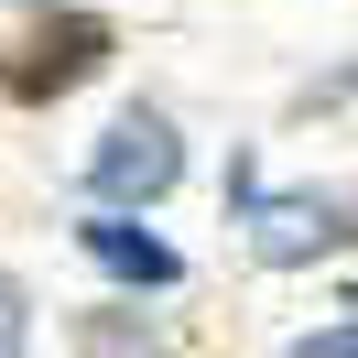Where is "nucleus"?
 <instances>
[{
    "label": "nucleus",
    "instance_id": "nucleus-6",
    "mask_svg": "<svg viewBox=\"0 0 358 358\" xmlns=\"http://www.w3.org/2000/svg\"><path fill=\"white\" fill-rule=\"evenodd\" d=\"M11 348H22V293L0 282V358H11Z\"/></svg>",
    "mask_w": 358,
    "mask_h": 358
},
{
    "label": "nucleus",
    "instance_id": "nucleus-3",
    "mask_svg": "<svg viewBox=\"0 0 358 358\" xmlns=\"http://www.w3.org/2000/svg\"><path fill=\"white\" fill-rule=\"evenodd\" d=\"M348 239V196H250V250L261 261H315Z\"/></svg>",
    "mask_w": 358,
    "mask_h": 358
},
{
    "label": "nucleus",
    "instance_id": "nucleus-1",
    "mask_svg": "<svg viewBox=\"0 0 358 358\" xmlns=\"http://www.w3.org/2000/svg\"><path fill=\"white\" fill-rule=\"evenodd\" d=\"M174 174H185V141H174V120H152V109H131L87 152V196L98 206H152V196H174Z\"/></svg>",
    "mask_w": 358,
    "mask_h": 358
},
{
    "label": "nucleus",
    "instance_id": "nucleus-4",
    "mask_svg": "<svg viewBox=\"0 0 358 358\" xmlns=\"http://www.w3.org/2000/svg\"><path fill=\"white\" fill-rule=\"evenodd\" d=\"M76 239H87L98 261L120 271V282H141V293H163V282H174V271H185L174 250H163L152 228H131V217H87V228H76Z\"/></svg>",
    "mask_w": 358,
    "mask_h": 358
},
{
    "label": "nucleus",
    "instance_id": "nucleus-2",
    "mask_svg": "<svg viewBox=\"0 0 358 358\" xmlns=\"http://www.w3.org/2000/svg\"><path fill=\"white\" fill-rule=\"evenodd\" d=\"M98 66H109V22H87V11H66V22H44V33H22V44H11V66H0V87L22 98V109H44V98L87 87Z\"/></svg>",
    "mask_w": 358,
    "mask_h": 358
},
{
    "label": "nucleus",
    "instance_id": "nucleus-5",
    "mask_svg": "<svg viewBox=\"0 0 358 358\" xmlns=\"http://www.w3.org/2000/svg\"><path fill=\"white\" fill-rule=\"evenodd\" d=\"M282 358H358V326H326V336H304V348H282Z\"/></svg>",
    "mask_w": 358,
    "mask_h": 358
}]
</instances>
